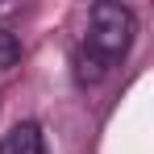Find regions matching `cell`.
I'll list each match as a JSON object with an SVG mask.
<instances>
[{
	"instance_id": "cell-2",
	"label": "cell",
	"mask_w": 154,
	"mask_h": 154,
	"mask_svg": "<svg viewBox=\"0 0 154 154\" xmlns=\"http://www.w3.org/2000/svg\"><path fill=\"white\" fill-rule=\"evenodd\" d=\"M0 154H50L46 150V137H42V129L33 125V121H21V125H13L4 133V142H0Z\"/></svg>"
},
{
	"instance_id": "cell-1",
	"label": "cell",
	"mask_w": 154,
	"mask_h": 154,
	"mask_svg": "<svg viewBox=\"0 0 154 154\" xmlns=\"http://www.w3.org/2000/svg\"><path fill=\"white\" fill-rule=\"evenodd\" d=\"M133 13H129L125 4H112V0H104L92 8V17H88V42H83V63H92V79H100L104 67H112V63H121L133 46Z\"/></svg>"
},
{
	"instance_id": "cell-3",
	"label": "cell",
	"mask_w": 154,
	"mask_h": 154,
	"mask_svg": "<svg viewBox=\"0 0 154 154\" xmlns=\"http://www.w3.org/2000/svg\"><path fill=\"white\" fill-rule=\"evenodd\" d=\"M17 54H21V46H17V38L0 29V71H8V67L17 63Z\"/></svg>"
}]
</instances>
